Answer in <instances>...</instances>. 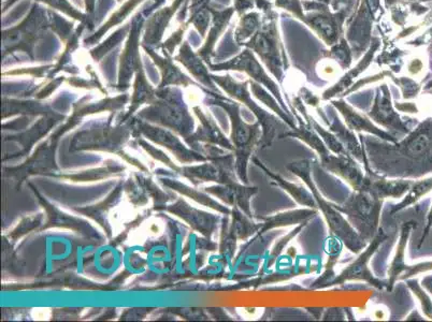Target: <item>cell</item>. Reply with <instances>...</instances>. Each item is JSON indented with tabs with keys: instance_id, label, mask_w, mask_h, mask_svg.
I'll use <instances>...</instances> for the list:
<instances>
[{
	"instance_id": "obj_15",
	"label": "cell",
	"mask_w": 432,
	"mask_h": 322,
	"mask_svg": "<svg viewBox=\"0 0 432 322\" xmlns=\"http://www.w3.org/2000/svg\"><path fill=\"white\" fill-rule=\"evenodd\" d=\"M416 222L414 220L406 222L402 225L400 230L399 241H398L397 250H396L395 258L391 262L389 270V279H387V292H391L395 286L396 281L400 279L402 273L406 270L408 264L406 263V250L408 245L409 237H410L412 229Z\"/></svg>"
},
{
	"instance_id": "obj_30",
	"label": "cell",
	"mask_w": 432,
	"mask_h": 322,
	"mask_svg": "<svg viewBox=\"0 0 432 322\" xmlns=\"http://www.w3.org/2000/svg\"><path fill=\"white\" fill-rule=\"evenodd\" d=\"M391 73L389 71H382V73H379V75H373V77H364V80H360L357 83L353 84L352 87H349L347 92H343L341 95V98L343 97L347 96V95L351 94V92H355V90H359L360 87H364V86L368 85L370 83H374V82L381 81V80L384 79L387 75H391Z\"/></svg>"
},
{
	"instance_id": "obj_29",
	"label": "cell",
	"mask_w": 432,
	"mask_h": 322,
	"mask_svg": "<svg viewBox=\"0 0 432 322\" xmlns=\"http://www.w3.org/2000/svg\"><path fill=\"white\" fill-rule=\"evenodd\" d=\"M430 271H432V261H427V262H421L415 265H408L406 270L404 271V273H402L399 279L406 281V279H411L415 275L430 272Z\"/></svg>"
},
{
	"instance_id": "obj_7",
	"label": "cell",
	"mask_w": 432,
	"mask_h": 322,
	"mask_svg": "<svg viewBox=\"0 0 432 322\" xmlns=\"http://www.w3.org/2000/svg\"><path fill=\"white\" fill-rule=\"evenodd\" d=\"M387 232L384 229L380 228L374 239L367 245L366 250L359 254L357 259L352 264L342 271L339 277L332 281L330 286L343 285L347 281H366L369 285L373 286L376 289H386L387 281L377 279L373 275L372 271L369 267V261L372 258L373 254L380 248V246L386 241Z\"/></svg>"
},
{
	"instance_id": "obj_6",
	"label": "cell",
	"mask_w": 432,
	"mask_h": 322,
	"mask_svg": "<svg viewBox=\"0 0 432 322\" xmlns=\"http://www.w3.org/2000/svg\"><path fill=\"white\" fill-rule=\"evenodd\" d=\"M368 117L371 121L375 122L377 125L382 126L385 129L389 130L391 136H395L399 141V136H406L412 132L413 126L417 123L411 122H404L399 117L395 109H394L393 102H391V92L386 84H381L377 86L376 94H375L374 102L371 107L370 112H368Z\"/></svg>"
},
{
	"instance_id": "obj_38",
	"label": "cell",
	"mask_w": 432,
	"mask_h": 322,
	"mask_svg": "<svg viewBox=\"0 0 432 322\" xmlns=\"http://www.w3.org/2000/svg\"><path fill=\"white\" fill-rule=\"evenodd\" d=\"M421 317L418 315V313H417L416 309H413L412 313L406 318V320H423L421 319Z\"/></svg>"
},
{
	"instance_id": "obj_25",
	"label": "cell",
	"mask_w": 432,
	"mask_h": 322,
	"mask_svg": "<svg viewBox=\"0 0 432 322\" xmlns=\"http://www.w3.org/2000/svg\"><path fill=\"white\" fill-rule=\"evenodd\" d=\"M260 16L258 14H246L242 18L241 24L237 31L238 41H244L248 38L253 37L260 27Z\"/></svg>"
},
{
	"instance_id": "obj_2",
	"label": "cell",
	"mask_w": 432,
	"mask_h": 322,
	"mask_svg": "<svg viewBox=\"0 0 432 322\" xmlns=\"http://www.w3.org/2000/svg\"><path fill=\"white\" fill-rule=\"evenodd\" d=\"M288 170L296 174L309 187L310 191L317 204V208L322 210V215L327 222L332 235L341 241V243L344 244L345 247H347V249L351 250L354 254H359L364 248H366L368 243L360 237L357 231L349 224V220L343 218L342 213L339 212L334 208V204L326 201L316 188L311 176V161L307 159L294 161L290 163Z\"/></svg>"
},
{
	"instance_id": "obj_37",
	"label": "cell",
	"mask_w": 432,
	"mask_h": 322,
	"mask_svg": "<svg viewBox=\"0 0 432 322\" xmlns=\"http://www.w3.org/2000/svg\"><path fill=\"white\" fill-rule=\"evenodd\" d=\"M421 285L423 286L430 294H432V275H428V277H423Z\"/></svg>"
},
{
	"instance_id": "obj_28",
	"label": "cell",
	"mask_w": 432,
	"mask_h": 322,
	"mask_svg": "<svg viewBox=\"0 0 432 322\" xmlns=\"http://www.w3.org/2000/svg\"><path fill=\"white\" fill-rule=\"evenodd\" d=\"M389 77H391V80L396 85L401 88L404 99H406V100H410V99H414L418 96L421 86L416 83L414 80L406 77H396L391 75Z\"/></svg>"
},
{
	"instance_id": "obj_23",
	"label": "cell",
	"mask_w": 432,
	"mask_h": 322,
	"mask_svg": "<svg viewBox=\"0 0 432 322\" xmlns=\"http://www.w3.org/2000/svg\"><path fill=\"white\" fill-rule=\"evenodd\" d=\"M309 125H311L313 127V129L317 132L318 136L322 139V142L325 143L327 149L332 151V154H336V155H345L347 153L345 147L343 146L342 143L340 142L338 138L332 134V132H328L325 128H322L313 117H310V123Z\"/></svg>"
},
{
	"instance_id": "obj_22",
	"label": "cell",
	"mask_w": 432,
	"mask_h": 322,
	"mask_svg": "<svg viewBox=\"0 0 432 322\" xmlns=\"http://www.w3.org/2000/svg\"><path fill=\"white\" fill-rule=\"evenodd\" d=\"M251 88H252V92H254L255 97L258 98L261 102L265 103L267 107H269L275 114L279 115L284 123L288 124L292 129L297 127L296 123H295L294 117H293L292 114H290V113L286 112L281 105L278 104V101L275 100V98H273L267 90H263V86H260V84L257 83V82L256 83H255V82H251Z\"/></svg>"
},
{
	"instance_id": "obj_27",
	"label": "cell",
	"mask_w": 432,
	"mask_h": 322,
	"mask_svg": "<svg viewBox=\"0 0 432 322\" xmlns=\"http://www.w3.org/2000/svg\"><path fill=\"white\" fill-rule=\"evenodd\" d=\"M406 286L410 288L417 300L421 303V309H423V315L428 319L432 320V300L428 296L427 292L423 290V286L418 283L417 279H406Z\"/></svg>"
},
{
	"instance_id": "obj_13",
	"label": "cell",
	"mask_w": 432,
	"mask_h": 322,
	"mask_svg": "<svg viewBox=\"0 0 432 322\" xmlns=\"http://www.w3.org/2000/svg\"><path fill=\"white\" fill-rule=\"evenodd\" d=\"M414 181L389 180L386 176L370 171L364 173V190L377 199L384 200L386 198L399 199L404 198L410 190Z\"/></svg>"
},
{
	"instance_id": "obj_18",
	"label": "cell",
	"mask_w": 432,
	"mask_h": 322,
	"mask_svg": "<svg viewBox=\"0 0 432 322\" xmlns=\"http://www.w3.org/2000/svg\"><path fill=\"white\" fill-rule=\"evenodd\" d=\"M254 163L271 178V182L277 186L283 188L286 193H290V197L302 206H307V208H316L317 204H316L315 199H314L313 195L311 191L305 189V187L300 186V185L294 184V183L288 182V181L284 180L281 176L278 174L273 173V171H270L269 169L263 165L259 160L254 159Z\"/></svg>"
},
{
	"instance_id": "obj_19",
	"label": "cell",
	"mask_w": 432,
	"mask_h": 322,
	"mask_svg": "<svg viewBox=\"0 0 432 322\" xmlns=\"http://www.w3.org/2000/svg\"><path fill=\"white\" fill-rule=\"evenodd\" d=\"M299 126L292 129V132L288 130V132L282 136V138H286V136H292V138H297L299 140L303 141L305 144L309 145L312 149L316 151L320 159L325 158L326 156L330 155L332 151L327 149L325 143L322 142L320 136H318L317 132L313 129L311 125L309 124H305L302 121L299 122Z\"/></svg>"
},
{
	"instance_id": "obj_39",
	"label": "cell",
	"mask_w": 432,
	"mask_h": 322,
	"mask_svg": "<svg viewBox=\"0 0 432 322\" xmlns=\"http://www.w3.org/2000/svg\"><path fill=\"white\" fill-rule=\"evenodd\" d=\"M374 318L375 319H384L385 317H386V315H385V313H383V311L382 309H376V311H375L374 313Z\"/></svg>"
},
{
	"instance_id": "obj_11",
	"label": "cell",
	"mask_w": 432,
	"mask_h": 322,
	"mask_svg": "<svg viewBox=\"0 0 432 322\" xmlns=\"http://www.w3.org/2000/svg\"><path fill=\"white\" fill-rule=\"evenodd\" d=\"M320 165L324 169L336 174L347 183L354 191H362L364 186V173L356 163L355 158L349 154L336 155L330 153L320 159Z\"/></svg>"
},
{
	"instance_id": "obj_41",
	"label": "cell",
	"mask_w": 432,
	"mask_h": 322,
	"mask_svg": "<svg viewBox=\"0 0 432 322\" xmlns=\"http://www.w3.org/2000/svg\"><path fill=\"white\" fill-rule=\"evenodd\" d=\"M349 9L353 10L355 8V0H349Z\"/></svg>"
},
{
	"instance_id": "obj_32",
	"label": "cell",
	"mask_w": 432,
	"mask_h": 322,
	"mask_svg": "<svg viewBox=\"0 0 432 322\" xmlns=\"http://www.w3.org/2000/svg\"><path fill=\"white\" fill-rule=\"evenodd\" d=\"M423 68H425V66H423V60H419V58H414V60H411L408 67H406L409 73L411 75H414V77H419L423 73Z\"/></svg>"
},
{
	"instance_id": "obj_5",
	"label": "cell",
	"mask_w": 432,
	"mask_h": 322,
	"mask_svg": "<svg viewBox=\"0 0 432 322\" xmlns=\"http://www.w3.org/2000/svg\"><path fill=\"white\" fill-rule=\"evenodd\" d=\"M334 208L347 215V220L366 243H370L380 230L383 200L373 197L367 191H354L344 203L334 204Z\"/></svg>"
},
{
	"instance_id": "obj_14",
	"label": "cell",
	"mask_w": 432,
	"mask_h": 322,
	"mask_svg": "<svg viewBox=\"0 0 432 322\" xmlns=\"http://www.w3.org/2000/svg\"><path fill=\"white\" fill-rule=\"evenodd\" d=\"M224 67L225 68H226V67H231V68L233 69H240V70L248 73L255 82L260 84V85L265 86L267 90H269L270 92L279 100L280 105L283 107L284 110H285L286 112L290 113V114H292V113L288 111L283 98H282V94L281 92H280L279 86H278V84L269 77V75H268L267 73H265V69L261 67V65L259 64L258 60L254 58V55H253L251 50H244L239 58H236L233 62L227 64V66L225 65Z\"/></svg>"
},
{
	"instance_id": "obj_31",
	"label": "cell",
	"mask_w": 432,
	"mask_h": 322,
	"mask_svg": "<svg viewBox=\"0 0 432 322\" xmlns=\"http://www.w3.org/2000/svg\"><path fill=\"white\" fill-rule=\"evenodd\" d=\"M320 69H318L320 70V75H322L324 79H334V77L338 75L339 65L336 66V65L332 64V60L322 63V64H320Z\"/></svg>"
},
{
	"instance_id": "obj_24",
	"label": "cell",
	"mask_w": 432,
	"mask_h": 322,
	"mask_svg": "<svg viewBox=\"0 0 432 322\" xmlns=\"http://www.w3.org/2000/svg\"><path fill=\"white\" fill-rule=\"evenodd\" d=\"M307 222H302V224L298 225L294 230L290 231L288 235H286L285 237H281V239L278 240L275 242V246H273V250L270 252L269 256H268L267 263H265V267L267 269H270V267H273L275 262H277L278 258L281 256L282 252H283L284 248L285 246L307 226Z\"/></svg>"
},
{
	"instance_id": "obj_40",
	"label": "cell",
	"mask_w": 432,
	"mask_h": 322,
	"mask_svg": "<svg viewBox=\"0 0 432 322\" xmlns=\"http://www.w3.org/2000/svg\"><path fill=\"white\" fill-rule=\"evenodd\" d=\"M432 88V80L431 81L429 82V83L426 84L425 87H423V90H425V92H427L428 90H431Z\"/></svg>"
},
{
	"instance_id": "obj_8",
	"label": "cell",
	"mask_w": 432,
	"mask_h": 322,
	"mask_svg": "<svg viewBox=\"0 0 432 322\" xmlns=\"http://www.w3.org/2000/svg\"><path fill=\"white\" fill-rule=\"evenodd\" d=\"M248 82L244 84H233V96L237 97L240 100L243 101L248 107H250L252 112L254 113L255 117L258 119L259 125H260L261 130H263V136H261L260 145L261 149L263 147L269 146L271 143L275 141V139L282 138L285 132H288V127L290 126L283 122L280 121L278 117H273V115L268 113L267 111L261 109L260 107L256 104L254 101L251 99L250 94L248 92Z\"/></svg>"
},
{
	"instance_id": "obj_21",
	"label": "cell",
	"mask_w": 432,
	"mask_h": 322,
	"mask_svg": "<svg viewBox=\"0 0 432 322\" xmlns=\"http://www.w3.org/2000/svg\"><path fill=\"white\" fill-rule=\"evenodd\" d=\"M341 241H339L336 237L330 240V257H328V262L326 264L325 272L322 273V277H318L313 284H312V289H322V288L330 287V284L332 283L336 277H334V267L336 263L338 262L339 256H340Z\"/></svg>"
},
{
	"instance_id": "obj_9",
	"label": "cell",
	"mask_w": 432,
	"mask_h": 322,
	"mask_svg": "<svg viewBox=\"0 0 432 322\" xmlns=\"http://www.w3.org/2000/svg\"><path fill=\"white\" fill-rule=\"evenodd\" d=\"M317 112L320 119L325 122L326 125L330 127V132L342 143L347 153L364 165V172L372 171L364 144L360 142V140H358L355 132L341 122L334 107L326 105L325 110L318 107Z\"/></svg>"
},
{
	"instance_id": "obj_33",
	"label": "cell",
	"mask_w": 432,
	"mask_h": 322,
	"mask_svg": "<svg viewBox=\"0 0 432 322\" xmlns=\"http://www.w3.org/2000/svg\"><path fill=\"white\" fill-rule=\"evenodd\" d=\"M300 97L305 103L312 105V107H316L320 104V99L317 96H315V95L312 94L307 88L305 87L301 90Z\"/></svg>"
},
{
	"instance_id": "obj_34",
	"label": "cell",
	"mask_w": 432,
	"mask_h": 322,
	"mask_svg": "<svg viewBox=\"0 0 432 322\" xmlns=\"http://www.w3.org/2000/svg\"><path fill=\"white\" fill-rule=\"evenodd\" d=\"M344 318L345 309L343 308H328L322 316L324 320H343Z\"/></svg>"
},
{
	"instance_id": "obj_3",
	"label": "cell",
	"mask_w": 432,
	"mask_h": 322,
	"mask_svg": "<svg viewBox=\"0 0 432 322\" xmlns=\"http://www.w3.org/2000/svg\"><path fill=\"white\" fill-rule=\"evenodd\" d=\"M278 14L273 10L265 12L263 24L253 36L246 46L258 54L261 62L265 65L280 83L283 82L284 73L288 67V58L284 52L283 44L278 31Z\"/></svg>"
},
{
	"instance_id": "obj_17",
	"label": "cell",
	"mask_w": 432,
	"mask_h": 322,
	"mask_svg": "<svg viewBox=\"0 0 432 322\" xmlns=\"http://www.w3.org/2000/svg\"><path fill=\"white\" fill-rule=\"evenodd\" d=\"M380 44L379 40H374V41L372 42V45L370 46V50L366 53L364 60H360L355 68L351 69L347 75H343V77H341L340 81H339L336 85L328 88L326 92H324V94H322V100H330V99H332L334 97L347 92V90L353 85L356 77H359L360 73H364V71L368 68L369 65L372 62L373 56H374L375 52H376Z\"/></svg>"
},
{
	"instance_id": "obj_36",
	"label": "cell",
	"mask_w": 432,
	"mask_h": 322,
	"mask_svg": "<svg viewBox=\"0 0 432 322\" xmlns=\"http://www.w3.org/2000/svg\"><path fill=\"white\" fill-rule=\"evenodd\" d=\"M432 228V205L430 208L429 212L427 214V222H426L425 228H423V237H421V241L418 242V247H421V244L423 243V240L426 239L428 235L430 233V230Z\"/></svg>"
},
{
	"instance_id": "obj_26",
	"label": "cell",
	"mask_w": 432,
	"mask_h": 322,
	"mask_svg": "<svg viewBox=\"0 0 432 322\" xmlns=\"http://www.w3.org/2000/svg\"><path fill=\"white\" fill-rule=\"evenodd\" d=\"M352 52L347 40L341 39L340 43L332 45V50L328 53L332 60H336L340 68L347 69L352 64Z\"/></svg>"
},
{
	"instance_id": "obj_42",
	"label": "cell",
	"mask_w": 432,
	"mask_h": 322,
	"mask_svg": "<svg viewBox=\"0 0 432 322\" xmlns=\"http://www.w3.org/2000/svg\"><path fill=\"white\" fill-rule=\"evenodd\" d=\"M317 1H320V3L327 4V5L330 3V0H317Z\"/></svg>"
},
{
	"instance_id": "obj_16",
	"label": "cell",
	"mask_w": 432,
	"mask_h": 322,
	"mask_svg": "<svg viewBox=\"0 0 432 322\" xmlns=\"http://www.w3.org/2000/svg\"><path fill=\"white\" fill-rule=\"evenodd\" d=\"M317 214V210L315 208H301V210H288V212L280 213V214L273 215L270 218H260L261 220L260 230L259 233L263 235L267 231L273 230L275 228H281V227L298 226L305 222H309L312 218H314Z\"/></svg>"
},
{
	"instance_id": "obj_4",
	"label": "cell",
	"mask_w": 432,
	"mask_h": 322,
	"mask_svg": "<svg viewBox=\"0 0 432 322\" xmlns=\"http://www.w3.org/2000/svg\"><path fill=\"white\" fill-rule=\"evenodd\" d=\"M279 8L292 12L297 18L307 24L327 45H334L343 33V24L349 16V11L345 8L332 14L327 4H322L318 9L303 14L302 5L299 0H275Z\"/></svg>"
},
{
	"instance_id": "obj_43",
	"label": "cell",
	"mask_w": 432,
	"mask_h": 322,
	"mask_svg": "<svg viewBox=\"0 0 432 322\" xmlns=\"http://www.w3.org/2000/svg\"><path fill=\"white\" fill-rule=\"evenodd\" d=\"M413 1H421V3H426V1H430V0H413Z\"/></svg>"
},
{
	"instance_id": "obj_12",
	"label": "cell",
	"mask_w": 432,
	"mask_h": 322,
	"mask_svg": "<svg viewBox=\"0 0 432 322\" xmlns=\"http://www.w3.org/2000/svg\"><path fill=\"white\" fill-rule=\"evenodd\" d=\"M332 105L341 113L343 119H344L345 125L349 129L353 130L354 132H358V134L367 132V134H373L376 138L386 141V142H397L398 140L395 136H391L389 132H385V130L375 126L368 115L362 114V113L356 111L347 101L343 100V98L339 99V100H332Z\"/></svg>"
},
{
	"instance_id": "obj_1",
	"label": "cell",
	"mask_w": 432,
	"mask_h": 322,
	"mask_svg": "<svg viewBox=\"0 0 432 322\" xmlns=\"http://www.w3.org/2000/svg\"><path fill=\"white\" fill-rule=\"evenodd\" d=\"M373 171L389 178H417L432 145V119H426L406 138L391 144L359 134Z\"/></svg>"
},
{
	"instance_id": "obj_10",
	"label": "cell",
	"mask_w": 432,
	"mask_h": 322,
	"mask_svg": "<svg viewBox=\"0 0 432 322\" xmlns=\"http://www.w3.org/2000/svg\"><path fill=\"white\" fill-rule=\"evenodd\" d=\"M233 125V140L238 151V169L242 181L248 183L246 167L248 158L252 155L253 149L260 142L263 130L259 123L255 125H246L238 114V110L231 111Z\"/></svg>"
},
{
	"instance_id": "obj_35",
	"label": "cell",
	"mask_w": 432,
	"mask_h": 322,
	"mask_svg": "<svg viewBox=\"0 0 432 322\" xmlns=\"http://www.w3.org/2000/svg\"><path fill=\"white\" fill-rule=\"evenodd\" d=\"M395 107L400 112L404 113H418L416 104L413 102H396Z\"/></svg>"
},
{
	"instance_id": "obj_20",
	"label": "cell",
	"mask_w": 432,
	"mask_h": 322,
	"mask_svg": "<svg viewBox=\"0 0 432 322\" xmlns=\"http://www.w3.org/2000/svg\"><path fill=\"white\" fill-rule=\"evenodd\" d=\"M430 191H432V176L421 181H414L412 187H411L409 193L404 195L402 201L396 204V205L391 206L389 214H397V213L406 210V208H408L412 204H416L421 198L425 197Z\"/></svg>"
}]
</instances>
